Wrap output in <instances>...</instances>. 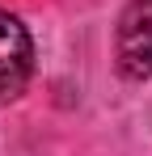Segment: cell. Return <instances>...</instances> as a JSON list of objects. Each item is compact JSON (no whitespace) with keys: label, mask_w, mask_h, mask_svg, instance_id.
<instances>
[{"label":"cell","mask_w":152,"mask_h":156,"mask_svg":"<svg viewBox=\"0 0 152 156\" xmlns=\"http://www.w3.org/2000/svg\"><path fill=\"white\" fill-rule=\"evenodd\" d=\"M114 68L123 80H152V0H127L114 26Z\"/></svg>","instance_id":"1"},{"label":"cell","mask_w":152,"mask_h":156,"mask_svg":"<svg viewBox=\"0 0 152 156\" xmlns=\"http://www.w3.org/2000/svg\"><path fill=\"white\" fill-rule=\"evenodd\" d=\"M34 76V38L17 13L0 9V105L21 97Z\"/></svg>","instance_id":"2"}]
</instances>
